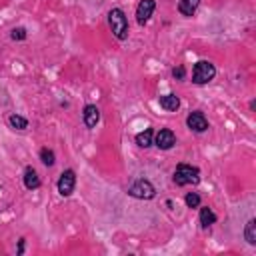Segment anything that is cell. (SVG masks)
<instances>
[{
	"label": "cell",
	"mask_w": 256,
	"mask_h": 256,
	"mask_svg": "<svg viewBox=\"0 0 256 256\" xmlns=\"http://www.w3.org/2000/svg\"><path fill=\"white\" fill-rule=\"evenodd\" d=\"M244 240L250 244V246H256V220L250 218L244 226Z\"/></svg>",
	"instance_id": "cell-15"
},
{
	"label": "cell",
	"mask_w": 256,
	"mask_h": 256,
	"mask_svg": "<svg viewBox=\"0 0 256 256\" xmlns=\"http://www.w3.org/2000/svg\"><path fill=\"white\" fill-rule=\"evenodd\" d=\"M108 26L118 40H128V18L122 8H112L108 12Z\"/></svg>",
	"instance_id": "cell-1"
},
{
	"label": "cell",
	"mask_w": 256,
	"mask_h": 256,
	"mask_svg": "<svg viewBox=\"0 0 256 256\" xmlns=\"http://www.w3.org/2000/svg\"><path fill=\"white\" fill-rule=\"evenodd\" d=\"M18 254H24V238H20L18 240V250H16Z\"/></svg>",
	"instance_id": "cell-21"
},
{
	"label": "cell",
	"mask_w": 256,
	"mask_h": 256,
	"mask_svg": "<svg viewBox=\"0 0 256 256\" xmlns=\"http://www.w3.org/2000/svg\"><path fill=\"white\" fill-rule=\"evenodd\" d=\"M216 76V66L208 60H198L194 64V70H192V82L202 86V84H208L210 80H214Z\"/></svg>",
	"instance_id": "cell-3"
},
{
	"label": "cell",
	"mask_w": 256,
	"mask_h": 256,
	"mask_svg": "<svg viewBox=\"0 0 256 256\" xmlns=\"http://www.w3.org/2000/svg\"><path fill=\"white\" fill-rule=\"evenodd\" d=\"M198 6H200V0H180L178 2V12L182 14V16H194L196 14V10H198Z\"/></svg>",
	"instance_id": "cell-12"
},
{
	"label": "cell",
	"mask_w": 256,
	"mask_h": 256,
	"mask_svg": "<svg viewBox=\"0 0 256 256\" xmlns=\"http://www.w3.org/2000/svg\"><path fill=\"white\" fill-rule=\"evenodd\" d=\"M154 144H156L160 150H170V148L176 144V136H174V132H172L170 128H162V130L156 132Z\"/></svg>",
	"instance_id": "cell-8"
},
{
	"label": "cell",
	"mask_w": 256,
	"mask_h": 256,
	"mask_svg": "<svg viewBox=\"0 0 256 256\" xmlns=\"http://www.w3.org/2000/svg\"><path fill=\"white\" fill-rule=\"evenodd\" d=\"M26 36H28V34H26V28H22V26L12 28V32H10V38H12V40H18V42H20V40H26Z\"/></svg>",
	"instance_id": "cell-19"
},
{
	"label": "cell",
	"mask_w": 256,
	"mask_h": 256,
	"mask_svg": "<svg viewBox=\"0 0 256 256\" xmlns=\"http://www.w3.org/2000/svg\"><path fill=\"white\" fill-rule=\"evenodd\" d=\"M172 76L176 78V80H184L186 78V68L180 64V66H176V68H172Z\"/></svg>",
	"instance_id": "cell-20"
},
{
	"label": "cell",
	"mask_w": 256,
	"mask_h": 256,
	"mask_svg": "<svg viewBox=\"0 0 256 256\" xmlns=\"http://www.w3.org/2000/svg\"><path fill=\"white\" fill-rule=\"evenodd\" d=\"M82 120H84L86 128H96V124H98V120H100V110H98V106L86 104L84 110H82Z\"/></svg>",
	"instance_id": "cell-9"
},
{
	"label": "cell",
	"mask_w": 256,
	"mask_h": 256,
	"mask_svg": "<svg viewBox=\"0 0 256 256\" xmlns=\"http://www.w3.org/2000/svg\"><path fill=\"white\" fill-rule=\"evenodd\" d=\"M136 144H138L140 148L152 146V144H154V130H152V128H144L142 132H138V134H136Z\"/></svg>",
	"instance_id": "cell-13"
},
{
	"label": "cell",
	"mask_w": 256,
	"mask_h": 256,
	"mask_svg": "<svg viewBox=\"0 0 256 256\" xmlns=\"http://www.w3.org/2000/svg\"><path fill=\"white\" fill-rule=\"evenodd\" d=\"M40 184H42V180H40L38 172H36L32 166H28V168L24 170V186H26L28 190H36V188H40Z\"/></svg>",
	"instance_id": "cell-11"
},
{
	"label": "cell",
	"mask_w": 256,
	"mask_h": 256,
	"mask_svg": "<svg viewBox=\"0 0 256 256\" xmlns=\"http://www.w3.org/2000/svg\"><path fill=\"white\" fill-rule=\"evenodd\" d=\"M186 126H188L190 130H194V132H206V130H208V120H206L204 112L194 110V112L188 114V118H186Z\"/></svg>",
	"instance_id": "cell-7"
},
{
	"label": "cell",
	"mask_w": 256,
	"mask_h": 256,
	"mask_svg": "<svg viewBox=\"0 0 256 256\" xmlns=\"http://www.w3.org/2000/svg\"><path fill=\"white\" fill-rule=\"evenodd\" d=\"M40 162L44 164V166H54V162H56V156H54V150H50V148H42L40 150Z\"/></svg>",
	"instance_id": "cell-17"
},
{
	"label": "cell",
	"mask_w": 256,
	"mask_h": 256,
	"mask_svg": "<svg viewBox=\"0 0 256 256\" xmlns=\"http://www.w3.org/2000/svg\"><path fill=\"white\" fill-rule=\"evenodd\" d=\"M74 186H76V172H74L72 168H68V170H64V172L60 174V178H58V184H56L58 194H60V196H70V194L74 192Z\"/></svg>",
	"instance_id": "cell-5"
},
{
	"label": "cell",
	"mask_w": 256,
	"mask_h": 256,
	"mask_svg": "<svg viewBox=\"0 0 256 256\" xmlns=\"http://www.w3.org/2000/svg\"><path fill=\"white\" fill-rule=\"evenodd\" d=\"M198 208H200V206H198ZM216 220H218V216L212 212V208H208V206H202V208H200V226H202V228H208V226L216 224Z\"/></svg>",
	"instance_id": "cell-14"
},
{
	"label": "cell",
	"mask_w": 256,
	"mask_h": 256,
	"mask_svg": "<svg viewBox=\"0 0 256 256\" xmlns=\"http://www.w3.org/2000/svg\"><path fill=\"white\" fill-rule=\"evenodd\" d=\"M8 124L14 128V130H26L28 128V120L20 114H10L8 116Z\"/></svg>",
	"instance_id": "cell-16"
},
{
	"label": "cell",
	"mask_w": 256,
	"mask_h": 256,
	"mask_svg": "<svg viewBox=\"0 0 256 256\" xmlns=\"http://www.w3.org/2000/svg\"><path fill=\"white\" fill-rule=\"evenodd\" d=\"M200 182V170L192 164H178L174 170V184L176 186H196Z\"/></svg>",
	"instance_id": "cell-2"
},
{
	"label": "cell",
	"mask_w": 256,
	"mask_h": 256,
	"mask_svg": "<svg viewBox=\"0 0 256 256\" xmlns=\"http://www.w3.org/2000/svg\"><path fill=\"white\" fill-rule=\"evenodd\" d=\"M184 204H186L188 208H198V206H200V194H198V192H188V194L184 196Z\"/></svg>",
	"instance_id": "cell-18"
},
{
	"label": "cell",
	"mask_w": 256,
	"mask_h": 256,
	"mask_svg": "<svg viewBox=\"0 0 256 256\" xmlns=\"http://www.w3.org/2000/svg\"><path fill=\"white\" fill-rule=\"evenodd\" d=\"M128 196H132V198H136V200H152V198L156 196V188H154V184H152L150 180L138 178V180H134V182L130 184Z\"/></svg>",
	"instance_id": "cell-4"
},
{
	"label": "cell",
	"mask_w": 256,
	"mask_h": 256,
	"mask_svg": "<svg viewBox=\"0 0 256 256\" xmlns=\"http://www.w3.org/2000/svg\"><path fill=\"white\" fill-rule=\"evenodd\" d=\"M154 10H156V0H142L136 6V22L140 26H144L150 20V16L154 14Z\"/></svg>",
	"instance_id": "cell-6"
},
{
	"label": "cell",
	"mask_w": 256,
	"mask_h": 256,
	"mask_svg": "<svg viewBox=\"0 0 256 256\" xmlns=\"http://www.w3.org/2000/svg\"><path fill=\"white\" fill-rule=\"evenodd\" d=\"M158 104H160V108L166 110V112H176V110L180 108V98H178L176 94H164V96L158 98Z\"/></svg>",
	"instance_id": "cell-10"
}]
</instances>
